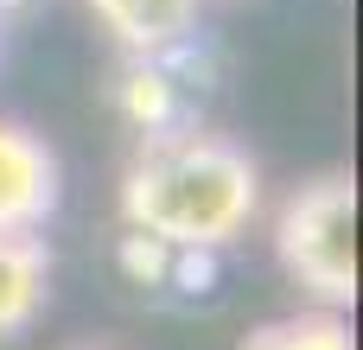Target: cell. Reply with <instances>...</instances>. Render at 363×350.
Wrapping results in <instances>:
<instances>
[{"mask_svg":"<svg viewBox=\"0 0 363 350\" xmlns=\"http://www.w3.org/2000/svg\"><path fill=\"white\" fill-rule=\"evenodd\" d=\"M57 198H64V172L45 134L0 121V236H38L57 217Z\"/></svg>","mask_w":363,"mask_h":350,"instance_id":"3","label":"cell"},{"mask_svg":"<svg viewBox=\"0 0 363 350\" xmlns=\"http://www.w3.org/2000/svg\"><path fill=\"white\" fill-rule=\"evenodd\" d=\"M19 6H26V0H0V19H6V13H19Z\"/></svg>","mask_w":363,"mask_h":350,"instance_id":"7","label":"cell"},{"mask_svg":"<svg viewBox=\"0 0 363 350\" xmlns=\"http://www.w3.org/2000/svg\"><path fill=\"white\" fill-rule=\"evenodd\" d=\"M242 350H357V344H351L345 312L313 306V312H287V319L255 325V332L242 338Z\"/></svg>","mask_w":363,"mask_h":350,"instance_id":"6","label":"cell"},{"mask_svg":"<svg viewBox=\"0 0 363 350\" xmlns=\"http://www.w3.org/2000/svg\"><path fill=\"white\" fill-rule=\"evenodd\" d=\"M262 217V166L230 134L204 128H160L140 134L121 172V223L140 242L172 255H211L249 236Z\"/></svg>","mask_w":363,"mask_h":350,"instance_id":"1","label":"cell"},{"mask_svg":"<svg viewBox=\"0 0 363 350\" xmlns=\"http://www.w3.org/2000/svg\"><path fill=\"white\" fill-rule=\"evenodd\" d=\"M274 255L287 281L313 293V306L325 312L357 306V185L351 172H319L281 204Z\"/></svg>","mask_w":363,"mask_h":350,"instance_id":"2","label":"cell"},{"mask_svg":"<svg viewBox=\"0 0 363 350\" xmlns=\"http://www.w3.org/2000/svg\"><path fill=\"white\" fill-rule=\"evenodd\" d=\"M51 306L45 236H0V344H19Z\"/></svg>","mask_w":363,"mask_h":350,"instance_id":"5","label":"cell"},{"mask_svg":"<svg viewBox=\"0 0 363 350\" xmlns=\"http://www.w3.org/2000/svg\"><path fill=\"white\" fill-rule=\"evenodd\" d=\"M83 6L128 57H166L198 32V13H204V0H83Z\"/></svg>","mask_w":363,"mask_h":350,"instance_id":"4","label":"cell"}]
</instances>
